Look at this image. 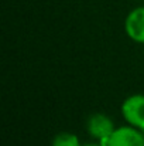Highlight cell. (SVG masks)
I'll use <instances>...</instances> for the list:
<instances>
[{"mask_svg": "<svg viewBox=\"0 0 144 146\" xmlns=\"http://www.w3.org/2000/svg\"><path fill=\"white\" fill-rule=\"evenodd\" d=\"M88 131L93 138L99 139L102 146H107L114 132V125L109 116L103 113H95L88 121Z\"/></svg>", "mask_w": 144, "mask_h": 146, "instance_id": "cell-1", "label": "cell"}, {"mask_svg": "<svg viewBox=\"0 0 144 146\" xmlns=\"http://www.w3.org/2000/svg\"><path fill=\"white\" fill-rule=\"evenodd\" d=\"M122 112L126 121L144 131V95H132L122 105Z\"/></svg>", "mask_w": 144, "mask_h": 146, "instance_id": "cell-2", "label": "cell"}, {"mask_svg": "<svg viewBox=\"0 0 144 146\" xmlns=\"http://www.w3.org/2000/svg\"><path fill=\"white\" fill-rule=\"evenodd\" d=\"M107 146H144V136L130 126L114 129Z\"/></svg>", "mask_w": 144, "mask_h": 146, "instance_id": "cell-3", "label": "cell"}, {"mask_svg": "<svg viewBox=\"0 0 144 146\" xmlns=\"http://www.w3.org/2000/svg\"><path fill=\"white\" fill-rule=\"evenodd\" d=\"M126 31L130 38L144 43V7L133 10L126 20Z\"/></svg>", "mask_w": 144, "mask_h": 146, "instance_id": "cell-4", "label": "cell"}, {"mask_svg": "<svg viewBox=\"0 0 144 146\" xmlns=\"http://www.w3.org/2000/svg\"><path fill=\"white\" fill-rule=\"evenodd\" d=\"M52 146H81L79 139L74 133H59L54 138Z\"/></svg>", "mask_w": 144, "mask_h": 146, "instance_id": "cell-5", "label": "cell"}, {"mask_svg": "<svg viewBox=\"0 0 144 146\" xmlns=\"http://www.w3.org/2000/svg\"><path fill=\"white\" fill-rule=\"evenodd\" d=\"M86 146H102V145L99 143V145H86Z\"/></svg>", "mask_w": 144, "mask_h": 146, "instance_id": "cell-6", "label": "cell"}]
</instances>
